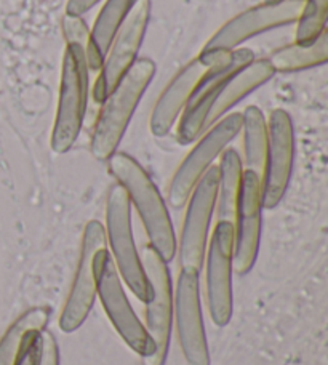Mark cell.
<instances>
[{"mask_svg": "<svg viewBox=\"0 0 328 365\" xmlns=\"http://www.w3.org/2000/svg\"><path fill=\"white\" fill-rule=\"evenodd\" d=\"M328 60V31L322 32L316 41L307 43L294 42L280 48L267 58L274 73H298L325 64Z\"/></svg>", "mask_w": 328, "mask_h": 365, "instance_id": "cell-21", "label": "cell"}, {"mask_svg": "<svg viewBox=\"0 0 328 365\" xmlns=\"http://www.w3.org/2000/svg\"><path fill=\"white\" fill-rule=\"evenodd\" d=\"M141 263L150 284V298L146 304V325L144 329L154 341L153 356L141 359L143 365H165L173 327V289L168 263L148 245L143 250Z\"/></svg>", "mask_w": 328, "mask_h": 365, "instance_id": "cell-7", "label": "cell"}, {"mask_svg": "<svg viewBox=\"0 0 328 365\" xmlns=\"http://www.w3.org/2000/svg\"><path fill=\"white\" fill-rule=\"evenodd\" d=\"M98 2H100V0H69L68 6H66V13H68V15L82 16L83 13L93 9Z\"/></svg>", "mask_w": 328, "mask_h": 365, "instance_id": "cell-28", "label": "cell"}, {"mask_svg": "<svg viewBox=\"0 0 328 365\" xmlns=\"http://www.w3.org/2000/svg\"><path fill=\"white\" fill-rule=\"evenodd\" d=\"M61 26H63V36L66 38V43H78L87 50L90 29L87 28V23H85L81 16L68 15V13H66L63 16Z\"/></svg>", "mask_w": 328, "mask_h": 365, "instance_id": "cell-25", "label": "cell"}, {"mask_svg": "<svg viewBox=\"0 0 328 365\" xmlns=\"http://www.w3.org/2000/svg\"><path fill=\"white\" fill-rule=\"evenodd\" d=\"M274 76V69L267 60H253L247 66L235 71L232 76L221 83L216 91L215 100L210 109L205 130H208L213 123L218 122L222 115L227 114L235 104L244 100L247 95L261 87Z\"/></svg>", "mask_w": 328, "mask_h": 365, "instance_id": "cell-18", "label": "cell"}, {"mask_svg": "<svg viewBox=\"0 0 328 365\" xmlns=\"http://www.w3.org/2000/svg\"><path fill=\"white\" fill-rule=\"evenodd\" d=\"M266 4H272V2H280V0H265Z\"/></svg>", "mask_w": 328, "mask_h": 365, "instance_id": "cell-29", "label": "cell"}, {"mask_svg": "<svg viewBox=\"0 0 328 365\" xmlns=\"http://www.w3.org/2000/svg\"><path fill=\"white\" fill-rule=\"evenodd\" d=\"M88 71L82 45L66 43L60 98L51 132V148L58 154L68 153L81 135L88 100Z\"/></svg>", "mask_w": 328, "mask_h": 365, "instance_id": "cell-4", "label": "cell"}, {"mask_svg": "<svg viewBox=\"0 0 328 365\" xmlns=\"http://www.w3.org/2000/svg\"><path fill=\"white\" fill-rule=\"evenodd\" d=\"M303 5L304 0H280L272 4L265 2L240 13L215 32L197 60L207 68L226 60L248 38L257 37L261 32L297 23Z\"/></svg>", "mask_w": 328, "mask_h": 365, "instance_id": "cell-3", "label": "cell"}, {"mask_svg": "<svg viewBox=\"0 0 328 365\" xmlns=\"http://www.w3.org/2000/svg\"><path fill=\"white\" fill-rule=\"evenodd\" d=\"M95 280L98 297L117 334L141 359L153 356L155 351L154 341L131 308L108 249L101 250L95 258Z\"/></svg>", "mask_w": 328, "mask_h": 365, "instance_id": "cell-6", "label": "cell"}, {"mask_svg": "<svg viewBox=\"0 0 328 365\" xmlns=\"http://www.w3.org/2000/svg\"><path fill=\"white\" fill-rule=\"evenodd\" d=\"M104 232H106V242L111 247V258L121 279L140 302L148 303L150 298V284L135 245L133 230H131V205L125 189L117 182L111 186L108 192Z\"/></svg>", "mask_w": 328, "mask_h": 365, "instance_id": "cell-5", "label": "cell"}, {"mask_svg": "<svg viewBox=\"0 0 328 365\" xmlns=\"http://www.w3.org/2000/svg\"><path fill=\"white\" fill-rule=\"evenodd\" d=\"M232 252L234 225L216 221V226L205 250L207 258V304L212 321L226 327L232 317Z\"/></svg>", "mask_w": 328, "mask_h": 365, "instance_id": "cell-12", "label": "cell"}, {"mask_svg": "<svg viewBox=\"0 0 328 365\" xmlns=\"http://www.w3.org/2000/svg\"><path fill=\"white\" fill-rule=\"evenodd\" d=\"M242 128V114L232 113L213 123L205 135L197 141L193 151L181 162L178 170L175 172L168 186V204L173 208H181L191 195L205 172L213 165V160L220 158L221 153L227 148Z\"/></svg>", "mask_w": 328, "mask_h": 365, "instance_id": "cell-9", "label": "cell"}, {"mask_svg": "<svg viewBox=\"0 0 328 365\" xmlns=\"http://www.w3.org/2000/svg\"><path fill=\"white\" fill-rule=\"evenodd\" d=\"M294 135L292 117L284 109H275L267 122V153L261 177L262 208L280 204L292 177Z\"/></svg>", "mask_w": 328, "mask_h": 365, "instance_id": "cell-14", "label": "cell"}, {"mask_svg": "<svg viewBox=\"0 0 328 365\" xmlns=\"http://www.w3.org/2000/svg\"><path fill=\"white\" fill-rule=\"evenodd\" d=\"M39 365H60V349L50 331H42V349Z\"/></svg>", "mask_w": 328, "mask_h": 365, "instance_id": "cell-27", "label": "cell"}, {"mask_svg": "<svg viewBox=\"0 0 328 365\" xmlns=\"http://www.w3.org/2000/svg\"><path fill=\"white\" fill-rule=\"evenodd\" d=\"M154 74V61L149 58H140L101 103L103 108L98 114L90 145L95 159L104 162L117 153L135 109L153 82Z\"/></svg>", "mask_w": 328, "mask_h": 365, "instance_id": "cell-2", "label": "cell"}, {"mask_svg": "<svg viewBox=\"0 0 328 365\" xmlns=\"http://www.w3.org/2000/svg\"><path fill=\"white\" fill-rule=\"evenodd\" d=\"M328 0H304L303 10L298 18L297 42L307 43L327 31Z\"/></svg>", "mask_w": 328, "mask_h": 365, "instance_id": "cell-24", "label": "cell"}, {"mask_svg": "<svg viewBox=\"0 0 328 365\" xmlns=\"http://www.w3.org/2000/svg\"><path fill=\"white\" fill-rule=\"evenodd\" d=\"M240 130L244 132L245 170H252L261 178L267 153V122L258 106H248L242 113Z\"/></svg>", "mask_w": 328, "mask_h": 365, "instance_id": "cell-22", "label": "cell"}, {"mask_svg": "<svg viewBox=\"0 0 328 365\" xmlns=\"http://www.w3.org/2000/svg\"><path fill=\"white\" fill-rule=\"evenodd\" d=\"M232 225V268L239 276H245L257 263L262 230L261 178L252 170H244L242 173L240 194Z\"/></svg>", "mask_w": 328, "mask_h": 365, "instance_id": "cell-16", "label": "cell"}, {"mask_svg": "<svg viewBox=\"0 0 328 365\" xmlns=\"http://www.w3.org/2000/svg\"><path fill=\"white\" fill-rule=\"evenodd\" d=\"M207 66L197 60H193L176 74L168 83L165 91L157 100L153 117H150V130L155 136H165L173 128L175 122L181 115L186 103L191 96L197 82L205 73Z\"/></svg>", "mask_w": 328, "mask_h": 365, "instance_id": "cell-17", "label": "cell"}, {"mask_svg": "<svg viewBox=\"0 0 328 365\" xmlns=\"http://www.w3.org/2000/svg\"><path fill=\"white\" fill-rule=\"evenodd\" d=\"M218 194H216V221H227L234 223L235 208L240 194L242 173L244 165L235 149H225L221 153L218 167Z\"/></svg>", "mask_w": 328, "mask_h": 365, "instance_id": "cell-20", "label": "cell"}, {"mask_svg": "<svg viewBox=\"0 0 328 365\" xmlns=\"http://www.w3.org/2000/svg\"><path fill=\"white\" fill-rule=\"evenodd\" d=\"M42 331L34 330L26 335L23 349L21 353H19V357L15 365H39V359H41V349H42Z\"/></svg>", "mask_w": 328, "mask_h": 365, "instance_id": "cell-26", "label": "cell"}, {"mask_svg": "<svg viewBox=\"0 0 328 365\" xmlns=\"http://www.w3.org/2000/svg\"><path fill=\"white\" fill-rule=\"evenodd\" d=\"M109 173L128 195L130 205L140 215L149 245L165 263L176 255V236L165 200L146 170L125 153H116L108 159Z\"/></svg>", "mask_w": 328, "mask_h": 365, "instance_id": "cell-1", "label": "cell"}, {"mask_svg": "<svg viewBox=\"0 0 328 365\" xmlns=\"http://www.w3.org/2000/svg\"><path fill=\"white\" fill-rule=\"evenodd\" d=\"M50 319L48 308H32L13 322L0 340V365H15L29 331L45 330Z\"/></svg>", "mask_w": 328, "mask_h": 365, "instance_id": "cell-23", "label": "cell"}, {"mask_svg": "<svg viewBox=\"0 0 328 365\" xmlns=\"http://www.w3.org/2000/svg\"><path fill=\"white\" fill-rule=\"evenodd\" d=\"M136 2L138 0H106V4L103 5L90 31L87 50H85L88 69L98 71L101 68L111 42Z\"/></svg>", "mask_w": 328, "mask_h": 365, "instance_id": "cell-19", "label": "cell"}, {"mask_svg": "<svg viewBox=\"0 0 328 365\" xmlns=\"http://www.w3.org/2000/svg\"><path fill=\"white\" fill-rule=\"evenodd\" d=\"M218 167L212 165L197 181L186 202V213L183 220L180 245H176L181 269L200 272L205 258L210 223L216 207L218 194Z\"/></svg>", "mask_w": 328, "mask_h": 365, "instance_id": "cell-8", "label": "cell"}, {"mask_svg": "<svg viewBox=\"0 0 328 365\" xmlns=\"http://www.w3.org/2000/svg\"><path fill=\"white\" fill-rule=\"evenodd\" d=\"M253 60L255 56L252 50L239 48L234 50L226 60L205 69V73L200 77V81L197 82V86L194 87L193 93L189 96L186 106L181 113L178 133H176V138H178L181 145L194 143L205 132L210 109H212L215 95L220 86L229 76H232L235 71L247 66Z\"/></svg>", "mask_w": 328, "mask_h": 365, "instance_id": "cell-13", "label": "cell"}, {"mask_svg": "<svg viewBox=\"0 0 328 365\" xmlns=\"http://www.w3.org/2000/svg\"><path fill=\"white\" fill-rule=\"evenodd\" d=\"M104 249H108L104 226L100 221L91 220L85 226L76 277L60 316V329L64 334H72L81 327L93 308L96 298L95 258Z\"/></svg>", "mask_w": 328, "mask_h": 365, "instance_id": "cell-11", "label": "cell"}, {"mask_svg": "<svg viewBox=\"0 0 328 365\" xmlns=\"http://www.w3.org/2000/svg\"><path fill=\"white\" fill-rule=\"evenodd\" d=\"M150 18V0H138L130 10L125 21L117 31L109 50L104 56L100 68V74L93 87V100L103 103L116 88L127 71L138 60L144 34H146Z\"/></svg>", "mask_w": 328, "mask_h": 365, "instance_id": "cell-10", "label": "cell"}, {"mask_svg": "<svg viewBox=\"0 0 328 365\" xmlns=\"http://www.w3.org/2000/svg\"><path fill=\"white\" fill-rule=\"evenodd\" d=\"M175 322L183 356L189 365H210L200 304L199 272L181 269L175 290Z\"/></svg>", "mask_w": 328, "mask_h": 365, "instance_id": "cell-15", "label": "cell"}]
</instances>
